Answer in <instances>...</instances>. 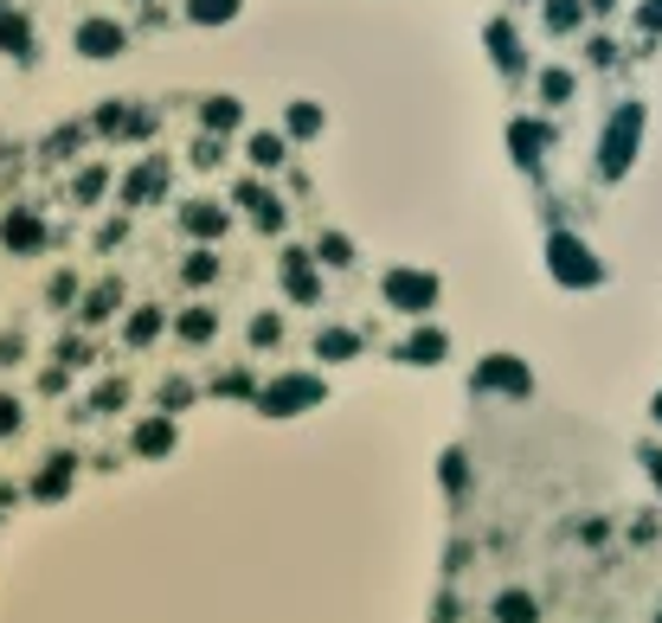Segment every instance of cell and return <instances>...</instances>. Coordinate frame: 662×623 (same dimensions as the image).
<instances>
[{
	"label": "cell",
	"mask_w": 662,
	"mask_h": 623,
	"mask_svg": "<svg viewBox=\"0 0 662 623\" xmlns=\"http://www.w3.org/2000/svg\"><path fill=\"white\" fill-rule=\"evenodd\" d=\"M547 271H553V283H566V289H598L604 283V264L591 258V245L573 238V232H547Z\"/></svg>",
	"instance_id": "obj_1"
},
{
	"label": "cell",
	"mask_w": 662,
	"mask_h": 623,
	"mask_svg": "<svg viewBox=\"0 0 662 623\" xmlns=\"http://www.w3.org/2000/svg\"><path fill=\"white\" fill-rule=\"evenodd\" d=\"M322 399H328V386H322L315 373H284V379H271V386H258V412H264V418L315 412Z\"/></svg>",
	"instance_id": "obj_2"
},
{
	"label": "cell",
	"mask_w": 662,
	"mask_h": 623,
	"mask_svg": "<svg viewBox=\"0 0 662 623\" xmlns=\"http://www.w3.org/2000/svg\"><path fill=\"white\" fill-rule=\"evenodd\" d=\"M637 141H644V103H624V110L611 116V129H604V148H598V174H604V180H617V174L637 161Z\"/></svg>",
	"instance_id": "obj_3"
},
{
	"label": "cell",
	"mask_w": 662,
	"mask_h": 623,
	"mask_svg": "<svg viewBox=\"0 0 662 623\" xmlns=\"http://www.w3.org/2000/svg\"><path fill=\"white\" fill-rule=\"evenodd\" d=\"M470 386H476V393H496V399H527V393H534V366L515 360V353H483V360L470 366Z\"/></svg>",
	"instance_id": "obj_4"
},
{
	"label": "cell",
	"mask_w": 662,
	"mask_h": 623,
	"mask_svg": "<svg viewBox=\"0 0 662 623\" xmlns=\"http://www.w3.org/2000/svg\"><path fill=\"white\" fill-rule=\"evenodd\" d=\"M386 302L399 315H425L438 302V277L432 271H386Z\"/></svg>",
	"instance_id": "obj_5"
},
{
	"label": "cell",
	"mask_w": 662,
	"mask_h": 623,
	"mask_svg": "<svg viewBox=\"0 0 662 623\" xmlns=\"http://www.w3.org/2000/svg\"><path fill=\"white\" fill-rule=\"evenodd\" d=\"M180 225H187L200 245H220L225 232H232V212H225L220 200H193V207L180 212Z\"/></svg>",
	"instance_id": "obj_6"
},
{
	"label": "cell",
	"mask_w": 662,
	"mask_h": 623,
	"mask_svg": "<svg viewBox=\"0 0 662 623\" xmlns=\"http://www.w3.org/2000/svg\"><path fill=\"white\" fill-rule=\"evenodd\" d=\"M547 141H553V129H547V123H527V116H515V123H509V148H515L521 167H540V161H547Z\"/></svg>",
	"instance_id": "obj_7"
},
{
	"label": "cell",
	"mask_w": 662,
	"mask_h": 623,
	"mask_svg": "<svg viewBox=\"0 0 662 623\" xmlns=\"http://www.w3.org/2000/svg\"><path fill=\"white\" fill-rule=\"evenodd\" d=\"M0 245H7V251H20V258H33V251L46 245V225H39V212H7V225H0Z\"/></svg>",
	"instance_id": "obj_8"
},
{
	"label": "cell",
	"mask_w": 662,
	"mask_h": 623,
	"mask_svg": "<svg viewBox=\"0 0 662 623\" xmlns=\"http://www.w3.org/2000/svg\"><path fill=\"white\" fill-rule=\"evenodd\" d=\"M77 52H84V59H116V52H123L116 20H84V26H77Z\"/></svg>",
	"instance_id": "obj_9"
},
{
	"label": "cell",
	"mask_w": 662,
	"mask_h": 623,
	"mask_svg": "<svg viewBox=\"0 0 662 623\" xmlns=\"http://www.w3.org/2000/svg\"><path fill=\"white\" fill-rule=\"evenodd\" d=\"M232 194H238V207L258 219V232H284V207H277V200H271V194H264L258 180H238Z\"/></svg>",
	"instance_id": "obj_10"
},
{
	"label": "cell",
	"mask_w": 662,
	"mask_h": 623,
	"mask_svg": "<svg viewBox=\"0 0 662 623\" xmlns=\"http://www.w3.org/2000/svg\"><path fill=\"white\" fill-rule=\"evenodd\" d=\"M161 187H167V161L154 154V161H142V167L129 174V187H123V194H129V207H148V200H161Z\"/></svg>",
	"instance_id": "obj_11"
},
{
	"label": "cell",
	"mask_w": 662,
	"mask_h": 623,
	"mask_svg": "<svg viewBox=\"0 0 662 623\" xmlns=\"http://www.w3.org/2000/svg\"><path fill=\"white\" fill-rule=\"evenodd\" d=\"M284 289H290V302H315V296H322V277L309 271L302 251H284Z\"/></svg>",
	"instance_id": "obj_12"
},
{
	"label": "cell",
	"mask_w": 662,
	"mask_h": 623,
	"mask_svg": "<svg viewBox=\"0 0 662 623\" xmlns=\"http://www.w3.org/2000/svg\"><path fill=\"white\" fill-rule=\"evenodd\" d=\"M399 353H405V360H425V366H438L444 353H450V335H444V328H412Z\"/></svg>",
	"instance_id": "obj_13"
},
{
	"label": "cell",
	"mask_w": 662,
	"mask_h": 623,
	"mask_svg": "<svg viewBox=\"0 0 662 623\" xmlns=\"http://www.w3.org/2000/svg\"><path fill=\"white\" fill-rule=\"evenodd\" d=\"M0 52H7V59H33V26H26V13H7V7H0Z\"/></svg>",
	"instance_id": "obj_14"
},
{
	"label": "cell",
	"mask_w": 662,
	"mask_h": 623,
	"mask_svg": "<svg viewBox=\"0 0 662 623\" xmlns=\"http://www.w3.org/2000/svg\"><path fill=\"white\" fill-rule=\"evenodd\" d=\"M483 39H489V59H496L502 71H521V39H515V26H509V20H489V33H483Z\"/></svg>",
	"instance_id": "obj_15"
},
{
	"label": "cell",
	"mask_w": 662,
	"mask_h": 623,
	"mask_svg": "<svg viewBox=\"0 0 662 623\" xmlns=\"http://www.w3.org/2000/svg\"><path fill=\"white\" fill-rule=\"evenodd\" d=\"M322 129H328L322 103H290V116H284V136H296V141H322Z\"/></svg>",
	"instance_id": "obj_16"
},
{
	"label": "cell",
	"mask_w": 662,
	"mask_h": 623,
	"mask_svg": "<svg viewBox=\"0 0 662 623\" xmlns=\"http://www.w3.org/2000/svg\"><path fill=\"white\" fill-rule=\"evenodd\" d=\"M174 335H180V341H213V335H220V315H213V309H187V315H180V322H174Z\"/></svg>",
	"instance_id": "obj_17"
},
{
	"label": "cell",
	"mask_w": 662,
	"mask_h": 623,
	"mask_svg": "<svg viewBox=\"0 0 662 623\" xmlns=\"http://www.w3.org/2000/svg\"><path fill=\"white\" fill-rule=\"evenodd\" d=\"M238 7L245 0H187V20L193 26H225V20H238Z\"/></svg>",
	"instance_id": "obj_18"
},
{
	"label": "cell",
	"mask_w": 662,
	"mask_h": 623,
	"mask_svg": "<svg viewBox=\"0 0 662 623\" xmlns=\"http://www.w3.org/2000/svg\"><path fill=\"white\" fill-rule=\"evenodd\" d=\"M136 450H142V457H167V450H174V424H167V418H148L142 431H136Z\"/></svg>",
	"instance_id": "obj_19"
},
{
	"label": "cell",
	"mask_w": 662,
	"mask_h": 623,
	"mask_svg": "<svg viewBox=\"0 0 662 623\" xmlns=\"http://www.w3.org/2000/svg\"><path fill=\"white\" fill-rule=\"evenodd\" d=\"M65 488H72V457H52V463H46V476L33 483V495H39V501H59Z\"/></svg>",
	"instance_id": "obj_20"
},
{
	"label": "cell",
	"mask_w": 662,
	"mask_h": 623,
	"mask_svg": "<svg viewBox=\"0 0 662 623\" xmlns=\"http://www.w3.org/2000/svg\"><path fill=\"white\" fill-rule=\"evenodd\" d=\"M315 353H322V360H354V353H361V335H348V328H322V335H315Z\"/></svg>",
	"instance_id": "obj_21"
},
{
	"label": "cell",
	"mask_w": 662,
	"mask_h": 623,
	"mask_svg": "<svg viewBox=\"0 0 662 623\" xmlns=\"http://www.w3.org/2000/svg\"><path fill=\"white\" fill-rule=\"evenodd\" d=\"M586 20V0H547V33H573Z\"/></svg>",
	"instance_id": "obj_22"
},
{
	"label": "cell",
	"mask_w": 662,
	"mask_h": 623,
	"mask_svg": "<svg viewBox=\"0 0 662 623\" xmlns=\"http://www.w3.org/2000/svg\"><path fill=\"white\" fill-rule=\"evenodd\" d=\"M238 123H245L238 97H213V103H207V129H213V136H220V129H238Z\"/></svg>",
	"instance_id": "obj_23"
},
{
	"label": "cell",
	"mask_w": 662,
	"mask_h": 623,
	"mask_svg": "<svg viewBox=\"0 0 662 623\" xmlns=\"http://www.w3.org/2000/svg\"><path fill=\"white\" fill-rule=\"evenodd\" d=\"M161 322H167L161 309H136V315H129V347H148L154 335H161Z\"/></svg>",
	"instance_id": "obj_24"
},
{
	"label": "cell",
	"mask_w": 662,
	"mask_h": 623,
	"mask_svg": "<svg viewBox=\"0 0 662 623\" xmlns=\"http://www.w3.org/2000/svg\"><path fill=\"white\" fill-rule=\"evenodd\" d=\"M315 264H354V245L341 232H328V238H315Z\"/></svg>",
	"instance_id": "obj_25"
},
{
	"label": "cell",
	"mask_w": 662,
	"mask_h": 623,
	"mask_svg": "<svg viewBox=\"0 0 662 623\" xmlns=\"http://www.w3.org/2000/svg\"><path fill=\"white\" fill-rule=\"evenodd\" d=\"M116 289H123V283H97V296H84V322H103V315L116 309Z\"/></svg>",
	"instance_id": "obj_26"
},
{
	"label": "cell",
	"mask_w": 662,
	"mask_h": 623,
	"mask_svg": "<svg viewBox=\"0 0 662 623\" xmlns=\"http://www.w3.org/2000/svg\"><path fill=\"white\" fill-rule=\"evenodd\" d=\"M251 161L258 167H284V136H251Z\"/></svg>",
	"instance_id": "obj_27"
},
{
	"label": "cell",
	"mask_w": 662,
	"mask_h": 623,
	"mask_svg": "<svg viewBox=\"0 0 662 623\" xmlns=\"http://www.w3.org/2000/svg\"><path fill=\"white\" fill-rule=\"evenodd\" d=\"M540 97L547 103H566L573 97V71H540Z\"/></svg>",
	"instance_id": "obj_28"
},
{
	"label": "cell",
	"mask_w": 662,
	"mask_h": 623,
	"mask_svg": "<svg viewBox=\"0 0 662 623\" xmlns=\"http://www.w3.org/2000/svg\"><path fill=\"white\" fill-rule=\"evenodd\" d=\"M180 277H187L193 289H200V283H213V277H220V258H213V251H200V258H187V271H180Z\"/></svg>",
	"instance_id": "obj_29"
},
{
	"label": "cell",
	"mask_w": 662,
	"mask_h": 623,
	"mask_svg": "<svg viewBox=\"0 0 662 623\" xmlns=\"http://www.w3.org/2000/svg\"><path fill=\"white\" fill-rule=\"evenodd\" d=\"M489 611H496V618H534V598H527V591H502Z\"/></svg>",
	"instance_id": "obj_30"
},
{
	"label": "cell",
	"mask_w": 662,
	"mask_h": 623,
	"mask_svg": "<svg viewBox=\"0 0 662 623\" xmlns=\"http://www.w3.org/2000/svg\"><path fill=\"white\" fill-rule=\"evenodd\" d=\"M284 341V322H277V315H258V322H251V347H277Z\"/></svg>",
	"instance_id": "obj_31"
},
{
	"label": "cell",
	"mask_w": 662,
	"mask_h": 623,
	"mask_svg": "<svg viewBox=\"0 0 662 623\" xmlns=\"http://www.w3.org/2000/svg\"><path fill=\"white\" fill-rule=\"evenodd\" d=\"M123 399H129V386H123V379H103V386H97V399H90V406H97V412H116V406H123Z\"/></svg>",
	"instance_id": "obj_32"
},
{
	"label": "cell",
	"mask_w": 662,
	"mask_h": 623,
	"mask_svg": "<svg viewBox=\"0 0 662 623\" xmlns=\"http://www.w3.org/2000/svg\"><path fill=\"white\" fill-rule=\"evenodd\" d=\"M213 393H220V399H258V386H251L245 373H225V379L213 386Z\"/></svg>",
	"instance_id": "obj_33"
},
{
	"label": "cell",
	"mask_w": 662,
	"mask_h": 623,
	"mask_svg": "<svg viewBox=\"0 0 662 623\" xmlns=\"http://www.w3.org/2000/svg\"><path fill=\"white\" fill-rule=\"evenodd\" d=\"M97 194H103V167H84V174H77V200H84V207H90V200H97Z\"/></svg>",
	"instance_id": "obj_34"
},
{
	"label": "cell",
	"mask_w": 662,
	"mask_h": 623,
	"mask_svg": "<svg viewBox=\"0 0 662 623\" xmlns=\"http://www.w3.org/2000/svg\"><path fill=\"white\" fill-rule=\"evenodd\" d=\"M187 399H193V386H187V379H167V386H161V412H167V406H174V412H180V406H187Z\"/></svg>",
	"instance_id": "obj_35"
},
{
	"label": "cell",
	"mask_w": 662,
	"mask_h": 623,
	"mask_svg": "<svg viewBox=\"0 0 662 623\" xmlns=\"http://www.w3.org/2000/svg\"><path fill=\"white\" fill-rule=\"evenodd\" d=\"M13 431H20V399L0 393V437H13Z\"/></svg>",
	"instance_id": "obj_36"
},
{
	"label": "cell",
	"mask_w": 662,
	"mask_h": 623,
	"mask_svg": "<svg viewBox=\"0 0 662 623\" xmlns=\"http://www.w3.org/2000/svg\"><path fill=\"white\" fill-rule=\"evenodd\" d=\"M637 463H644V470H650V483L662 488V444H644V450H637Z\"/></svg>",
	"instance_id": "obj_37"
},
{
	"label": "cell",
	"mask_w": 662,
	"mask_h": 623,
	"mask_svg": "<svg viewBox=\"0 0 662 623\" xmlns=\"http://www.w3.org/2000/svg\"><path fill=\"white\" fill-rule=\"evenodd\" d=\"M444 488H450V495L463 488V450H450V457H444Z\"/></svg>",
	"instance_id": "obj_38"
},
{
	"label": "cell",
	"mask_w": 662,
	"mask_h": 623,
	"mask_svg": "<svg viewBox=\"0 0 662 623\" xmlns=\"http://www.w3.org/2000/svg\"><path fill=\"white\" fill-rule=\"evenodd\" d=\"M637 26H644V33H662V0H644V7H637Z\"/></svg>",
	"instance_id": "obj_39"
},
{
	"label": "cell",
	"mask_w": 662,
	"mask_h": 623,
	"mask_svg": "<svg viewBox=\"0 0 662 623\" xmlns=\"http://www.w3.org/2000/svg\"><path fill=\"white\" fill-rule=\"evenodd\" d=\"M72 289H77L72 271H65V277H52V309H65V302H72Z\"/></svg>",
	"instance_id": "obj_40"
},
{
	"label": "cell",
	"mask_w": 662,
	"mask_h": 623,
	"mask_svg": "<svg viewBox=\"0 0 662 623\" xmlns=\"http://www.w3.org/2000/svg\"><path fill=\"white\" fill-rule=\"evenodd\" d=\"M220 154H225V148H220V141H213V136H207V141H200V148H193V161H200V167H213Z\"/></svg>",
	"instance_id": "obj_41"
},
{
	"label": "cell",
	"mask_w": 662,
	"mask_h": 623,
	"mask_svg": "<svg viewBox=\"0 0 662 623\" xmlns=\"http://www.w3.org/2000/svg\"><path fill=\"white\" fill-rule=\"evenodd\" d=\"M13 360H26V341H13V335H7V341H0V366H13Z\"/></svg>",
	"instance_id": "obj_42"
},
{
	"label": "cell",
	"mask_w": 662,
	"mask_h": 623,
	"mask_svg": "<svg viewBox=\"0 0 662 623\" xmlns=\"http://www.w3.org/2000/svg\"><path fill=\"white\" fill-rule=\"evenodd\" d=\"M650 412H657V424H662V393H657V406H650Z\"/></svg>",
	"instance_id": "obj_43"
}]
</instances>
